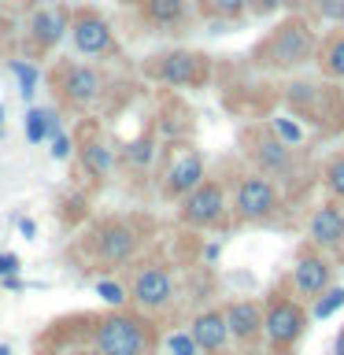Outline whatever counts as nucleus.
Returning <instances> with one entry per match:
<instances>
[{"label": "nucleus", "instance_id": "f03ea898", "mask_svg": "<svg viewBox=\"0 0 344 355\" xmlns=\"http://www.w3.org/2000/svg\"><path fill=\"white\" fill-rule=\"evenodd\" d=\"M141 244H144L141 218H122V215L93 222L89 233L82 237V248L89 255V263L108 266V270H122V266L137 263Z\"/></svg>", "mask_w": 344, "mask_h": 355}, {"label": "nucleus", "instance_id": "4c0bfd02", "mask_svg": "<svg viewBox=\"0 0 344 355\" xmlns=\"http://www.w3.org/2000/svg\"><path fill=\"white\" fill-rule=\"evenodd\" d=\"M0 355H11V344H0Z\"/></svg>", "mask_w": 344, "mask_h": 355}, {"label": "nucleus", "instance_id": "72a5a7b5", "mask_svg": "<svg viewBox=\"0 0 344 355\" xmlns=\"http://www.w3.org/2000/svg\"><path fill=\"white\" fill-rule=\"evenodd\" d=\"M0 285H4L8 293H26V288H30V285L19 277V274H8V277H0Z\"/></svg>", "mask_w": 344, "mask_h": 355}, {"label": "nucleus", "instance_id": "20e7f679", "mask_svg": "<svg viewBox=\"0 0 344 355\" xmlns=\"http://www.w3.org/2000/svg\"><path fill=\"white\" fill-rule=\"evenodd\" d=\"M49 85L60 107L67 111H93L100 100L108 96V71L96 63H82V60H60L49 74Z\"/></svg>", "mask_w": 344, "mask_h": 355}, {"label": "nucleus", "instance_id": "7c9ffc66", "mask_svg": "<svg viewBox=\"0 0 344 355\" xmlns=\"http://www.w3.org/2000/svg\"><path fill=\"white\" fill-rule=\"evenodd\" d=\"M49 155H52L55 163H67V159H71V155H74V137H71V133L55 130L52 137H49Z\"/></svg>", "mask_w": 344, "mask_h": 355}, {"label": "nucleus", "instance_id": "4468645a", "mask_svg": "<svg viewBox=\"0 0 344 355\" xmlns=\"http://www.w3.org/2000/svg\"><path fill=\"white\" fill-rule=\"evenodd\" d=\"M74 155H78V166H82V174L89 178V182L104 185L111 174H115L119 166V152L111 148V144L100 137V133L89 126V133L82 141H74Z\"/></svg>", "mask_w": 344, "mask_h": 355}, {"label": "nucleus", "instance_id": "4be33fe9", "mask_svg": "<svg viewBox=\"0 0 344 355\" xmlns=\"http://www.w3.org/2000/svg\"><path fill=\"white\" fill-rule=\"evenodd\" d=\"M93 293L100 296V304H104L108 311H122V307H130V300H126V285H122L119 277L100 274L96 282H93Z\"/></svg>", "mask_w": 344, "mask_h": 355}, {"label": "nucleus", "instance_id": "7ed1b4c3", "mask_svg": "<svg viewBox=\"0 0 344 355\" xmlns=\"http://www.w3.org/2000/svg\"><path fill=\"white\" fill-rule=\"evenodd\" d=\"M318 37L311 30L307 19H285L263 37V44L255 49V63L266 71H296L315 60Z\"/></svg>", "mask_w": 344, "mask_h": 355}, {"label": "nucleus", "instance_id": "58836bf2", "mask_svg": "<svg viewBox=\"0 0 344 355\" xmlns=\"http://www.w3.org/2000/svg\"><path fill=\"white\" fill-rule=\"evenodd\" d=\"M0 126H4V107H0Z\"/></svg>", "mask_w": 344, "mask_h": 355}, {"label": "nucleus", "instance_id": "0eeeda50", "mask_svg": "<svg viewBox=\"0 0 344 355\" xmlns=\"http://www.w3.org/2000/svg\"><path fill=\"white\" fill-rule=\"evenodd\" d=\"M230 215V193L215 178H204L193 193L178 200V222L189 230H215Z\"/></svg>", "mask_w": 344, "mask_h": 355}, {"label": "nucleus", "instance_id": "393cba45", "mask_svg": "<svg viewBox=\"0 0 344 355\" xmlns=\"http://www.w3.org/2000/svg\"><path fill=\"white\" fill-rule=\"evenodd\" d=\"M311 304H315V307L307 311L311 318H333V315H337V311L344 307V285H329L326 293L315 296Z\"/></svg>", "mask_w": 344, "mask_h": 355}, {"label": "nucleus", "instance_id": "c756f323", "mask_svg": "<svg viewBox=\"0 0 344 355\" xmlns=\"http://www.w3.org/2000/svg\"><path fill=\"white\" fill-rule=\"evenodd\" d=\"M322 182H326V189H329L333 200H344V155H333V159L326 163Z\"/></svg>", "mask_w": 344, "mask_h": 355}, {"label": "nucleus", "instance_id": "bb28decb", "mask_svg": "<svg viewBox=\"0 0 344 355\" xmlns=\"http://www.w3.org/2000/svg\"><path fill=\"white\" fill-rule=\"evenodd\" d=\"M270 133L282 144H289V148L304 144V126H300L296 119H289V115H270Z\"/></svg>", "mask_w": 344, "mask_h": 355}, {"label": "nucleus", "instance_id": "a878e982", "mask_svg": "<svg viewBox=\"0 0 344 355\" xmlns=\"http://www.w3.org/2000/svg\"><path fill=\"white\" fill-rule=\"evenodd\" d=\"M248 4L252 0H204V11L222 19V22H237V19L248 15Z\"/></svg>", "mask_w": 344, "mask_h": 355}, {"label": "nucleus", "instance_id": "5701e85b", "mask_svg": "<svg viewBox=\"0 0 344 355\" xmlns=\"http://www.w3.org/2000/svg\"><path fill=\"white\" fill-rule=\"evenodd\" d=\"M8 71L15 74V82H19V96L33 100V93H37V85H41V67L30 63V60H8Z\"/></svg>", "mask_w": 344, "mask_h": 355}, {"label": "nucleus", "instance_id": "6e6552de", "mask_svg": "<svg viewBox=\"0 0 344 355\" xmlns=\"http://www.w3.org/2000/svg\"><path fill=\"white\" fill-rule=\"evenodd\" d=\"M144 74H148L152 82H160V85H171V89H193V85L207 82L211 67H207V55H200V52L171 49V52L148 55Z\"/></svg>", "mask_w": 344, "mask_h": 355}, {"label": "nucleus", "instance_id": "b1692460", "mask_svg": "<svg viewBox=\"0 0 344 355\" xmlns=\"http://www.w3.org/2000/svg\"><path fill=\"white\" fill-rule=\"evenodd\" d=\"M318 63H322V71H326L329 78H344V33H337V37L326 41Z\"/></svg>", "mask_w": 344, "mask_h": 355}, {"label": "nucleus", "instance_id": "f8f14e48", "mask_svg": "<svg viewBox=\"0 0 344 355\" xmlns=\"http://www.w3.org/2000/svg\"><path fill=\"white\" fill-rule=\"evenodd\" d=\"M289 285H293L296 300H315L333 285V266L322 252H300L293 263V274H289Z\"/></svg>", "mask_w": 344, "mask_h": 355}, {"label": "nucleus", "instance_id": "39448f33", "mask_svg": "<svg viewBox=\"0 0 344 355\" xmlns=\"http://www.w3.org/2000/svg\"><path fill=\"white\" fill-rule=\"evenodd\" d=\"M126 300H130V311H137V315H144V318L166 315V311L178 304L174 270L163 259L137 263L133 274H130V285H126Z\"/></svg>", "mask_w": 344, "mask_h": 355}, {"label": "nucleus", "instance_id": "9d476101", "mask_svg": "<svg viewBox=\"0 0 344 355\" xmlns=\"http://www.w3.org/2000/svg\"><path fill=\"white\" fill-rule=\"evenodd\" d=\"M67 26H71V4H55V0H41L30 8L26 22V52L30 55H49L60 41H67Z\"/></svg>", "mask_w": 344, "mask_h": 355}, {"label": "nucleus", "instance_id": "aec40b11", "mask_svg": "<svg viewBox=\"0 0 344 355\" xmlns=\"http://www.w3.org/2000/svg\"><path fill=\"white\" fill-rule=\"evenodd\" d=\"M119 159H122V166H126V171H133V174L152 171L155 159H160V137H155L152 130L137 133V137H130V141L119 148Z\"/></svg>", "mask_w": 344, "mask_h": 355}, {"label": "nucleus", "instance_id": "6ab92c4d", "mask_svg": "<svg viewBox=\"0 0 344 355\" xmlns=\"http://www.w3.org/2000/svg\"><path fill=\"white\" fill-rule=\"evenodd\" d=\"M252 159L259 166V174L274 178V174H285L289 166H293V148L282 144L274 133H263V137H255V144H252Z\"/></svg>", "mask_w": 344, "mask_h": 355}, {"label": "nucleus", "instance_id": "a211bd4d", "mask_svg": "<svg viewBox=\"0 0 344 355\" xmlns=\"http://www.w3.org/2000/svg\"><path fill=\"white\" fill-rule=\"evenodd\" d=\"M307 237L318 248H341L344 244V207H337L333 200L315 207V215L307 222Z\"/></svg>", "mask_w": 344, "mask_h": 355}, {"label": "nucleus", "instance_id": "423d86ee", "mask_svg": "<svg viewBox=\"0 0 344 355\" xmlns=\"http://www.w3.org/2000/svg\"><path fill=\"white\" fill-rule=\"evenodd\" d=\"M67 37H71L74 52L85 55V60H115V55H119L115 26H111L108 15H104V11H96V8H85V4L71 8Z\"/></svg>", "mask_w": 344, "mask_h": 355}, {"label": "nucleus", "instance_id": "ea45409f", "mask_svg": "<svg viewBox=\"0 0 344 355\" xmlns=\"http://www.w3.org/2000/svg\"><path fill=\"white\" fill-rule=\"evenodd\" d=\"M0 137H4V126H0Z\"/></svg>", "mask_w": 344, "mask_h": 355}, {"label": "nucleus", "instance_id": "c9c22d12", "mask_svg": "<svg viewBox=\"0 0 344 355\" xmlns=\"http://www.w3.org/2000/svg\"><path fill=\"white\" fill-rule=\"evenodd\" d=\"M218 255H222V244L218 241H207L204 244V263H218Z\"/></svg>", "mask_w": 344, "mask_h": 355}, {"label": "nucleus", "instance_id": "ddd939ff", "mask_svg": "<svg viewBox=\"0 0 344 355\" xmlns=\"http://www.w3.org/2000/svg\"><path fill=\"white\" fill-rule=\"evenodd\" d=\"M204 178H207L204 155H200L196 148H182L163 171V196L166 200H182L185 193H193Z\"/></svg>", "mask_w": 344, "mask_h": 355}, {"label": "nucleus", "instance_id": "9b49d317", "mask_svg": "<svg viewBox=\"0 0 344 355\" xmlns=\"http://www.w3.org/2000/svg\"><path fill=\"white\" fill-rule=\"evenodd\" d=\"M307 307L300 304L296 296H270L266 300V307H263V337L270 340V348H293V344L304 337V329H307Z\"/></svg>", "mask_w": 344, "mask_h": 355}, {"label": "nucleus", "instance_id": "473e14b6", "mask_svg": "<svg viewBox=\"0 0 344 355\" xmlns=\"http://www.w3.org/2000/svg\"><path fill=\"white\" fill-rule=\"evenodd\" d=\"M289 4V0H252L248 11H255V15H274V11H282Z\"/></svg>", "mask_w": 344, "mask_h": 355}, {"label": "nucleus", "instance_id": "cd10ccee", "mask_svg": "<svg viewBox=\"0 0 344 355\" xmlns=\"http://www.w3.org/2000/svg\"><path fill=\"white\" fill-rule=\"evenodd\" d=\"M163 355H204L189 329H171L163 337Z\"/></svg>", "mask_w": 344, "mask_h": 355}, {"label": "nucleus", "instance_id": "412c9836", "mask_svg": "<svg viewBox=\"0 0 344 355\" xmlns=\"http://www.w3.org/2000/svg\"><path fill=\"white\" fill-rule=\"evenodd\" d=\"M22 130H26V141L30 144H49V137L60 126V111L55 107H30L26 119H22Z\"/></svg>", "mask_w": 344, "mask_h": 355}, {"label": "nucleus", "instance_id": "f3484780", "mask_svg": "<svg viewBox=\"0 0 344 355\" xmlns=\"http://www.w3.org/2000/svg\"><path fill=\"white\" fill-rule=\"evenodd\" d=\"M189 333H193V340L200 344L204 355H222L230 348V329H226V318H222V307H207L193 315Z\"/></svg>", "mask_w": 344, "mask_h": 355}, {"label": "nucleus", "instance_id": "2eb2a0df", "mask_svg": "<svg viewBox=\"0 0 344 355\" xmlns=\"http://www.w3.org/2000/svg\"><path fill=\"white\" fill-rule=\"evenodd\" d=\"M126 4L137 8L141 22L155 33H178L193 15L189 0H126Z\"/></svg>", "mask_w": 344, "mask_h": 355}, {"label": "nucleus", "instance_id": "dca6fc26", "mask_svg": "<svg viewBox=\"0 0 344 355\" xmlns=\"http://www.w3.org/2000/svg\"><path fill=\"white\" fill-rule=\"evenodd\" d=\"M222 318H226L230 340L255 344L263 337V304H255V300H233L222 307Z\"/></svg>", "mask_w": 344, "mask_h": 355}, {"label": "nucleus", "instance_id": "f704fd0d", "mask_svg": "<svg viewBox=\"0 0 344 355\" xmlns=\"http://www.w3.org/2000/svg\"><path fill=\"white\" fill-rule=\"evenodd\" d=\"M15 226H19V233H22L26 241H33V237H37V222H33V218H26V215H22V218H15Z\"/></svg>", "mask_w": 344, "mask_h": 355}, {"label": "nucleus", "instance_id": "e433bc0d", "mask_svg": "<svg viewBox=\"0 0 344 355\" xmlns=\"http://www.w3.org/2000/svg\"><path fill=\"white\" fill-rule=\"evenodd\" d=\"M333 355H344V329L337 333V344H333Z\"/></svg>", "mask_w": 344, "mask_h": 355}, {"label": "nucleus", "instance_id": "c85d7f7f", "mask_svg": "<svg viewBox=\"0 0 344 355\" xmlns=\"http://www.w3.org/2000/svg\"><path fill=\"white\" fill-rule=\"evenodd\" d=\"M307 8L326 26H344V0H307Z\"/></svg>", "mask_w": 344, "mask_h": 355}, {"label": "nucleus", "instance_id": "f257e3e1", "mask_svg": "<svg viewBox=\"0 0 344 355\" xmlns=\"http://www.w3.org/2000/svg\"><path fill=\"white\" fill-rule=\"evenodd\" d=\"M37 355H155V326L130 307L60 318L37 337Z\"/></svg>", "mask_w": 344, "mask_h": 355}, {"label": "nucleus", "instance_id": "2f4dec72", "mask_svg": "<svg viewBox=\"0 0 344 355\" xmlns=\"http://www.w3.org/2000/svg\"><path fill=\"white\" fill-rule=\"evenodd\" d=\"M19 270H22V255H15V252H0V277L19 274Z\"/></svg>", "mask_w": 344, "mask_h": 355}, {"label": "nucleus", "instance_id": "1a4fd4ad", "mask_svg": "<svg viewBox=\"0 0 344 355\" xmlns=\"http://www.w3.org/2000/svg\"><path fill=\"white\" fill-rule=\"evenodd\" d=\"M277 185L270 182L266 174H241L237 185H233V196H230V211L237 222H266L277 215Z\"/></svg>", "mask_w": 344, "mask_h": 355}]
</instances>
